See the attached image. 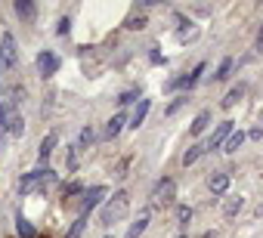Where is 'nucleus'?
Instances as JSON below:
<instances>
[{"label": "nucleus", "instance_id": "nucleus-7", "mask_svg": "<svg viewBox=\"0 0 263 238\" xmlns=\"http://www.w3.org/2000/svg\"><path fill=\"white\" fill-rule=\"evenodd\" d=\"M56 71H59V56L50 53V50H40L37 53V74L40 78H53Z\"/></svg>", "mask_w": 263, "mask_h": 238}, {"label": "nucleus", "instance_id": "nucleus-17", "mask_svg": "<svg viewBox=\"0 0 263 238\" xmlns=\"http://www.w3.org/2000/svg\"><path fill=\"white\" fill-rule=\"evenodd\" d=\"M242 142H245V133L239 130V133H235L232 130V136H229V139H226V146H223V152H229V155H235V152H239L242 149Z\"/></svg>", "mask_w": 263, "mask_h": 238}, {"label": "nucleus", "instance_id": "nucleus-1", "mask_svg": "<svg viewBox=\"0 0 263 238\" xmlns=\"http://www.w3.org/2000/svg\"><path fill=\"white\" fill-rule=\"evenodd\" d=\"M53 183H56V170H50V167H37V170H31V173H25L22 180H19V195L47 192Z\"/></svg>", "mask_w": 263, "mask_h": 238}, {"label": "nucleus", "instance_id": "nucleus-12", "mask_svg": "<svg viewBox=\"0 0 263 238\" xmlns=\"http://www.w3.org/2000/svg\"><path fill=\"white\" fill-rule=\"evenodd\" d=\"M149 108H152V102L149 99H140V105L133 108V118H130V127H140L142 121H146V115H149Z\"/></svg>", "mask_w": 263, "mask_h": 238}, {"label": "nucleus", "instance_id": "nucleus-3", "mask_svg": "<svg viewBox=\"0 0 263 238\" xmlns=\"http://www.w3.org/2000/svg\"><path fill=\"white\" fill-rule=\"evenodd\" d=\"M205 68H208V62H198V65H195L189 74H183V78H174V81H167V84H164V90H167V93H174V90H192L195 84L201 81Z\"/></svg>", "mask_w": 263, "mask_h": 238}, {"label": "nucleus", "instance_id": "nucleus-24", "mask_svg": "<svg viewBox=\"0 0 263 238\" xmlns=\"http://www.w3.org/2000/svg\"><path fill=\"white\" fill-rule=\"evenodd\" d=\"M93 142V127H84L81 130V139H78V149H87Z\"/></svg>", "mask_w": 263, "mask_h": 238}, {"label": "nucleus", "instance_id": "nucleus-4", "mask_svg": "<svg viewBox=\"0 0 263 238\" xmlns=\"http://www.w3.org/2000/svg\"><path fill=\"white\" fill-rule=\"evenodd\" d=\"M0 62H3V68H16V62H19V50H16L13 31H3V40H0Z\"/></svg>", "mask_w": 263, "mask_h": 238}, {"label": "nucleus", "instance_id": "nucleus-28", "mask_svg": "<svg viewBox=\"0 0 263 238\" xmlns=\"http://www.w3.org/2000/svg\"><path fill=\"white\" fill-rule=\"evenodd\" d=\"M142 25H146V16H130V22H127V28H133V31H137V28H142Z\"/></svg>", "mask_w": 263, "mask_h": 238}, {"label": "nucleus", "instance_id": "nucleus-32", "mask_svg": "<svg viewBox=\"0 0 263 238\" xmlns=\"http://www.w3.org/2000/svg\"><path fill=\"white\" fill-rule=\"evenodd\" d=\"M248 136H251V139H263V127H254Z\"/></svg>", "mask_w": 263, "mask_h": 238}, {"label": "nucleus", "instance_id": "nucleus-19", "mask_svg": "<svg viewBox=\"0 0 263 238\" xmlns=\"http://www.w3.org/2000/svg\"><path fill=\"white\" fill-rule=\"evenodd\" d=\"M201 152H205V146H189V149L183 152V164H186V167H192L195 161L201 158Z\"/></svg>", "mask_w": 263, "mask_h": 238}, {"label": "nucleus", "instance_id": "nucleus-9", "mask_svg": "<svg viewBox=\"0 0 263 238\" xmlns=\"http://www.w3.org/2000/svg\"><path fill=\"white\" fill-rule=\"evenodd\" d=\"M105 198V186H93V189L84 195V204H81V214H90L93 207H96L99 201Z\"/></svg>", "mask_w": 263, "mask_h": 238}, {"label": "nucleus", "instance_id": "nucleus-21", "mask_svg": "<svg viewBox=\"0 0 263 238\" xmlns=\"http://www.w3.org/2000/svg\"><path fill=\"white\" fill-rule=\"evenodd\" d=\"M242 96H245V87L239 84V87H232V90L226 93V99H223V108H232V105H235V102H239Z\"/></svg>", "mask_w": 263, "mask_h": 238}, {"label": "nucleus", "instance_id": "nucleus-22", "mask_svg": "<svg viewBox=\"0 0 263 238\" xmlns=\"http://www.w3.org/2000/svg\"><path fill=\"white\" fill-rule=\"evenodd\" d=\"M242 198H226V204H223V214L226 217H235V214H239V210H242Z\"/></svg>", "mask_w": 263, "mask_h": 238}, {"label": "nucleus", "instance_id": "nucleus-8", "mask_svg": "<svg viewBox=\"0 0 263 238\" xmlns=\"http://www.w3.org/2000/svg\"><path fill=\"white\" fill-rule=\"evenodd\" d=\"M56 142H59V133H47V139L40 142V149H37V167H47V161H50V155H53Z\"/></svg>", "mask_w": 263, "mask_h": 238}, {"label": "nucleus", "instance_id": "nucleus-29", "mask_svg": "<svg viewBox=\"0 0 263 238\" xmlns=\"http://www.w3.org/2000/svg\"><path fill=\"white\" fill-rule=\"evenodd\" d=\"M176 220H180V223H189V220H192V207H176Z\"/></svg>", "mask_w": 263, "mask_h": 238}, {"label": "nucleus", "instance_id": "nucleus-33", "mask_svg": "<svg viewBox=\"0 0 263 238\" xmlns=\"http://www.w3.org/2000/svg\"><path fill=\"white\" fill-rule=\"evenodd\" d=\"M257 47L263 50V28H260V37H257Z\"/></svg>", "mask_w": 263, "mask_h": 238}, {"label": "nucleus", "instance_id": "nucleus-15", "mask_svg": "<svg viewBox=\"0 0 263 238\" xmlns=\"http://www.w3.org/2000/svg\"><path fill=\"white\" fill-rule=\"evenodd\" d=\"M210 124V112H208V108H205V112H198V118H195V121H192V127H189V133L192 136H198V133H205V127Z\"/></svg>", "mask_w": 263, "mask_h": 238}, {"label": "nucleus", "instance_id": "nucleus-14", "mask_svg": "<svg viewBox=\"0 0 263 238\" xmlns=\"http://www.w3.org/2000/svg\"><path fill=\"white\" fill-rule=\"evenodd\" d=\"M146 229H149V214H140V217H137V223L127 229V235H124V238H140L142 232H146Z\"/></svg>", "mask_w": 263, "mask_h": 238}, {"label": "nucleus", "instance_id": "nucleus-25", "mask_svg": "<svg viewBox=\"0 0 263 238\" xmlns=\"http://www.w3.org/2000/svg\"><path fill=\"white\" fill-rule=\"evenodd\" d=\"M133 99H142V93H140V87H133V90H127V93H121V105H127V102H133Z\"/></svg>", "mask_w": 263, "mask_h": 238}, {"label": "nucleus", "instance_id": "nucleus-16", "mask_svg": "<svg viewBox=\"0 0 263 238\" xmlns=\"http://www.w3.org/2000/svg\"><path fill=\"white\" fill-rule=\"evenodd\" d=\"M13 10H16V16H22V19H31V16H35V3H31V0H13Z\"/></svg>", "mask_w": 263, "mask_h": 238}, {"label": "nucleus", "instance_id": "nucleus-6", "mask_svg": "<svg viewBox=\"0 0 263 238\" xmlns=\"http://www.w3.org/2000/svg\"><path fill=\"white\" fill-rule=\"evenodd\" d=\"M232 136V121H223V124H217V130L208 136V142H205V152H214V149H223L226 146V139Z\"/></svg>", "mask_w": 263, "mask_h": 238}, {"label": "nucleus", "instance_id": "nucleus-34", "mask_svg": "<svg viewBox=\"0 0 263 238\" xmlns=\"http://www.w3.org/2000/svg\"><path fill=\"white\" fill-rule=\"evenodd\" d=\"M105 238H112V235H105Z\"/></svg>", "mask_w": 263, "mask_h": 238}, {"label": "nucleus", "instance_id": "nucleus-20", "mask_svg": "<svg viewBox=\"0 0 263 238\" xmlns=\"http://www.w3.org/2000/svg\"><path fill=\"white\" fill-rule=\"evenodd\" d=\"M232 65H235V59H232V56H226L223 62H220V68H217L214 81H226V78H229V71H232Z\"/></svg>", "mask_w": 263, "mask_h": 238}, {"label": "nucleus", "instance_id": "nucleus-5", "mask_svg": "<svg viewBox=\"0 0 263 238\" xmlns=\"http://www.w3.org/2000/svg\"><path fill=\"white\" fill-rule=\"evenodd\" d=\"M176 198V183L167 176V180H158V186H155V192H152V204L155 207H161V204H171Z\"/></svg>", "mask_w": 263, "mask_h": 238}, {"label": "nucleus", "instance_id": "nucleus-27", "mask_svg": "<svg viewBox=\"0 0 263 238\" xmlns=\"http://www.w3.org/2000/svg\"><path fill=\"white\" fill-rule=\"evenodd\" d=\"M81 192V183H69V186H62V198H71V195H78Z\"/></svg>", "mask_w": 263, "mask_h": 238}, {"label": "nucleus", "instance_id": "nucleus-10", "mask_svg": "<svg viewBox=\"0 0 263 238\" xmlns=\"http://www.w3.org/2000/svg\"><path fill=\"white\" fill-rule=\"evenodd\" d=\"M16 115H19V112H16L13 102H0V133L10 130V124H13V118H16Z\"/></svg>", "mask_w": 263, "mask_h": 238}, {"label": "nucleus", "instance_id": "nucleus-26", "mask_svg": "<svg viewBox=\"0 0 263 238\" xmlns=\"http://www.w3.org/2000/svg\"><path fill=\"white\" fill-rule=\"evenodd\" d=\"M10 133H13V136H22V133H25V121H22V115H16V118H13Z\"/></svg>", "mask_w": 263, "mask_h": 238}, {"label": "nucleus", "instance_id": "nucleus-23", "mask_svg": "<svg viewBox=\"0 0 263 238\" xmlns=\"http://www.w3.org/2000/svg\"><path fill=\"white\" fill-rule=\"evenodd\" d=\"M16 229H19V235H22V238H35V226H31L25 217L16 220Z\"/></svg>", "mask_w": 263, "mask_h": 238}, {"label": "nucleus", "instance_id": "nucleus-11", "mask_svg": "<svg viewBox=\"0 0 263 238\" xmlns=\"http://www.w3.org/2000/svg\"><path fill=\"white\" fill-rule=\"evenodd\" d=\"M124 124H127V115H124V112H118L112 121H108V127H105V139H115V136L124 130Z\"/></svg>", "mask_w": 263, "mask_h": 238}, {"label": "nucleus", "instance_id": "nucleus-18", "mask_svg": "<svg viewBox=\"0 0 263 238\" xmlns=\"http://www.w3.org/2000/svg\"><path fill=\"white\" fill-rule=\"evenodd\" d=\"M87 217H90V214H78V220H74V223L69 226V235H65V238H81L84 226H87Z\"/></svg>", "mask_w": 263, "mask_h": 238}, {"label": "nucleus", "instance_id": "nucleus-30", "mask_svg": "<svg viewBox=\"0 0 263 238\" xmlns=\"http://www.w3.org/2000/svg\"><path fill=\"white\" fill-rule=\"evenodd\" d=\"M56 31H59V34H69V31H71V22H69V19H59V28H56Z\"/></svg>", "mask_w": 263, "mask_h": 238}, {"label": "nucleus", "instance_id": "nucleus-31", "mask_svg": "<svg viewBox=\"0 0 263 238\" xmlns=\"http://www.w3.org/2000/svg\"><path fill=\"white\" fill-rule=\"evenodd\" d=\"M183 102H189V96H180V99H176V102H174V105H171V108H167V115H174V112H176V108H180V105H183Z\"/></svg>", "mask_w": 263, "mask_h": 238}, {"label": "nucleus", "instance_id": "nucleus-2", "mask_svg": "<svg viewBox=\"0 0 263 238\" xmlns=\"http://www.w3.org/2000/svg\"><path fill=\"white\" fill-rule=\"evenodd\" d=\"M127 204H130V195H127V192H115V198L103 207V226L118 223V220L127 214Z\"/></svg>", "mask_w": 263, "mask_h": 238}, {"label": "nucleus", "instance_id": "nucleus-13", "mask_svg": "<svg viewBox=\"0 0 263 238\" xmlns=\"http://www.w3.org/2000/svg\"><path fill=\"white\" fill-rule=\"evenodd\" d=\"M208 186H210V192H214V195H223L229 189V173H214Z\"/></svg>", "mask_w": 263, "mask_h": 238}]
</instances>
